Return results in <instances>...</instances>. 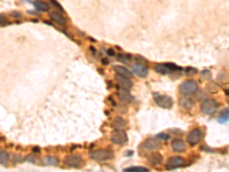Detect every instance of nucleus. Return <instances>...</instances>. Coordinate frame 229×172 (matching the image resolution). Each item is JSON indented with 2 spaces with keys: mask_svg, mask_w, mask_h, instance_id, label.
<instances>
[{
  "mask_svg": "<svg viewBox=\"0 0 229 172\" xmlns=\"http://www.w3.org/2000/svg\"><path fill=\"white\" fill-rule=\"evenodd\" d=\"M112 157V154L109 150H105V149H99V150H95V152L91 153V158L94 160L96 162H103V161H108Z\"/></svg>",
  "mask_w": 229,
  "mask_h": 172,
  "instance_id": "1",
  "label": "nucleus"
},
{
  "mask_svg": "<svg viewBox=\"0 0 229 172\" xmlns=\"http://www.w3.org/2000/svg\"><path fill=\"white\" fill-rule=\"evenodd\" d=\"M197 89H198V86H197V83L195 80H186L180 85V92L182 94H186V95L195 93Z\"/></svg>",
  "mask_w": 229,
  "mask_h": 172,
  "instance_id": "2",
  "label": "nucleus"
},
{
  "mask_svg": "<svg viewBox=\"0 0 229 172\" xmlns=\"http://www.w3.org/2000/svg\"><path fill=\"white\" fill-rule=\"evenodd\" d=\"M200 108H202V111L205 115H212L218 108V103L215 102L214 100H212V99H207V100L203 101Z\"/></svg>",
  "mask_w": 229,
  "mask_h": 172,
  "instance_id": "3",
  "label": "nucleus"
},
{
  "mask_svg": "<svg viewBox=\"0 0 229 172\" xmlns=\"http://www.w3.org/2000/svg\"><path fill=\"white\" fill-rule=\"evenodd\" d=\"M64 163L70 167H79L83 165V158L79 155H69L64 158Z\"/></svg>",
  "mask_w": 229,
  "mask_h": 172,
  "instance_id": "4",
  "label": "nucleus"
},
{
  "mask_svg": "<svg viewBox=\"0 0 229 172\" xmlns=\"http://www.w3.org/2000/svg\"><path fill=\"white\" fill-rule=\"evenodd\" d=\"M155 101H156V103H157L159 107L165 108V109L171 108L172 104H173L172 98H169L167 95H156V97H155Z\"/></svg>",
  "mask_w": 229,
  "mask_h": 172,
  "instance_id": "5",
  "label": "nucleus"
},
{
  "mask_svg": "<svg viewBox=\"0 0 229 172\" xmlns=\"http://www.w3.org/2000/svg\"><path fill=\"white\" fill-rule=\"evenodd\" d=\"M111 141L114 143H116V145H124V143L127 141V135H126V133H125L124 131L117 130V131H114V132L112 133V135H111Z\"/></svg>",
  "mask_w": 229,
  "mask_h": 172,
  "instance_id": "6",
  "label": "nucleus"
},
{
  "mask_svg": "<svg viewBox=\"0 0 229 172\" xmlns=\"http://www.w3.org/2000/svg\"><path fill=\"white\" fill-rule=\"evenodd\" d=\"M202 138H203V132H202V130H199V128H195V130H193L191 132L188 134V138H187V140H188V142L190 143V145H196V143H198L200 140H202Z\"/></svg>",
  "mask_w": 229,
  "mask_h": 172,
  "instance_id": "7",
  "label": "nucleus"
},
{
  "mask_svg": "<svg viewBox=\"0 0 229 172\" xmlns=\"http://www.w3.org/2000/svg\"><path fill=\"white\" fill-rule=\"evenodd\" d=\"M184 165V160L180 156H173V157L169 158L166 167L167 169H176V167H181Z\"/></svg>",
  "mask_w": 229,
  "mask_h": 172,
  "instance_id": "8",
  "label": "nucleus"
},
{
  "mask_svg": "<svg viewBox=\"0 0 229 172\" xmlns=\"http://www.w3.org/2000/svg\"><path fill=\"white\" fill-rule=\"evenodd\" d=\"M132 70H133V72H134L135 75H138V76H140V77H145L147 75H148V68L145 67V64H134L133 67H132Z\"/></svg>",
  "mask_w": 229,
  "mask_h": 172,
  "instance_id": "9",
  "label": "nucleus"
},
{
  "mask_svg": "<svg viewBox=\"0 0 229 172\" xmlns=\"http://www.w3.org/2000/svg\"><path fill=\"white\" fill-rule=\"evenodd\" d=\"M116 78H117L118 83L120 84V86L124 90H130L131 87H132V85H133L130 77H125V76H121V75L117 74V77H116Z\"/></svg>",
  "mask_w": 229,
  "mask_h": 172,
  "instance_id": "10",
  "label": "nucleus"
},
{
  "mask_svg": "<svg viewBox=\"0 0 229 172\" xmlns=\"http://www.w3.org/2000/svg\"><path fill=\"white\" fill-rule=\"evenodd\" d=\"M148 161L152 165H159L163 162V156L160 155L159 153H152L148 156Z\"/></svg>",
  "mask_w": 229,
  "mask_h": 172,
  "instance_id": "11",
  "label": "nucleus"
},
{
  "mask_svg": "<svg viewBox=\"0 0 229 172\" xmlns=\"http://www.w3.org/2000/svg\"><path fill=\"white\" fill-rule=\"evenodd\" d=\"M145 147L147 149L151 150V152H154V150H157L160 147V142L157 141L156 139H149V140H147L145 142Z\"/></svg>",
  "mask_w": 229,
  "mask_h": 172,
  "instance_id": "12",
  "label": "nucleus"
},
{
  "mask_svg": "<svg viewBox=\"0 0 229 172\" xmlns=\"http://www.w3.org/2000/svg\"><path fill=\"white\" fill-rule=\"evenodd\" d=\"M172 149L174 150V152H183L184 149H186V143L182 141V140H179V139H175V140H173V142H172Z\"/></svg>",
  "mask_w": 229,
  "mask_h": 172,
  "instance_id": "13",
  "label": "nucleus"
},
{
  "mask_svg": "<svg viewBox=\"0 0 229 172\" xmlns=\"http://www.w3.org/2000/svg\"><path fill=\"white\" fill-rule=\"evenodd\" d=\"M179 104L183 109H190L193 107L194 102H193V100L190 98H181L179 100Z\"/></svg>",
  "mask_w": 229,
  "mask_h": 172,
  "instance_id": "14",
  "label": "nucleus"
},
{
  "mask_svg": "<svg viewBox=\"0 0 229 172\" xmlns=\"http://www.w3.org/2000/svg\"><path fill=\"white\" fill-rule=\"evenodd\" d=\"M114 70H116V72L118 75H121V76H125V77H130L131 78V76H132V72H131L130 70H127L123 65H116Z\"/></svg>",
  "mask_w": 229,
  "mask_h": 172,
  "instance_id": "15",
  "label": "nucleus"
},
{
  "mask_svg": "<svg viewBox=\"0 0 229 172\" xmlns=\"http://www.w3.org/2000/svg\"><path fill=\"white\" fill-rule=\"evenodd\" d=\"M50 19L61 25H64L65 23H67V20H65L64 17H63L62 15L57 14V13H52V14H50Z\"/></svg>",
  "mask_w": 229,
  "mask_h": 172,
  "instance_id": "16",
  "label": "nucleus"
},
{
  "mask_svg": "<svg viewBox=\"0 0 229 172\" xmlns=\"http://www.w3.org/2000/svg\"><path fill=\"white\" fill-rule=\"evenodd\" d=\"M155 70H156L158 74H162V75H167L171 72L169 67L167 64H158V65H156Z\"/></svg>",
  "mask_w": 229,
  "mask_h": 172,
  "instance_id": "17",
  "label": "nucleus"
},
{
  "mask_svg": "<svg viewBox=\"0 0 229 172\" xmlns=\"http://www.w3.org/2000/svg\"><path fill=\"white\" fill-rule=\"evenodd\" d=\"M35 7L37 10H39V12H48L50 10V6L47 5L46 2H44V1H36L35 2Z\"/></svg>",
  "mask_w": 229,
  "mask_h": 172,
  "instance_id": "18",
  "label": "nucleus"
},
{
  "mask_svg": "<svg viewBox=\"0 0 229 172\" xmlns=\"http://www.w3.org/2000/svg\"><path fill=\"white\" fill-rule=\"evenodd\" d=\"M118 95H119V98L121 101H124V102H127V101H131L132 100V97L130 95V93H128V90H121V91H119L118 92Z\"/></svg>",
  "mask_w": 229,
  "mask_h": 172,
  "instance_id": "19",
  "label": "nucleus"
},
{
  "mask_svg": "<svg viewBox=\"0 0 229 172\" xmlns=\"http://www.w3.org/2000/svg\"><path fill=\"white\" fill-rule=\"evenodd\" d=\"M44 163L46 165H53V167H56L59 165V160L56 157H53V156H46L44 158Z\"/></svg>",
  "mask_w": 229,
  "mask_h": 172,
  "instance_id": "20",
  "label": "nucleus"
},
{
  "mask_svg": "<svg viewBox=\"0 0 229 172\" xmlns=\"http://www.w3.org/2000/svg\"><path fill=\"white\" fill-rule=\"evenodd\" d=\"M125 125H126V121H125L124 118H121V117L114 118V128H116L117 130H120L121 128H124Z\"/></svg>",
  "mask_w": 229,
  "mask_h": 172,
  "instance_id": "21",
  "label": "nucleus"
},
{
  "mask_svg": "<svg viewBox=\"0 0 229 172\" xmlns=\"http://www.w3.org/2000/svg\"><path fill=\"white\" fill-rule=\"evenodd\" d=\"M124 171H126V172H131V171H134V172H148L149 170H148L147 167H127V169H125Z\"/></svg>",
  "mask_w": 229,
  "mask_h": 172,
  "instance_id": "22",
  "label": "nucleus"
},
{
  "mask_svg": "<svg viewBox=\"0 0 229 172\" xmlns=\"http://www.w3.org/2000/svg\"><path fill=\"white\" fill-rule=\"evenodd\" d=\"M200 79H202V80H210V79H212V74H211V71L207 70V69L203 70V71L200 72Z\"/></svg>",
  "mask_w": 229,
  "mask_h": 172,
  "instance_id": "23",
  "label": "nucleus"
},
{
  "mask_svg": "<svg viewBox=\"0 0 229 172\" xmlns=\"http://www.w3.org/2000/svg\"><path fill=\"white\" fill-rule=\"evenodd\" d=\"M8 160H9V155H8V153L7 152H0V164H7V162H8Z\"/></svg>",
  "mask_w": 229,
  "mask_h": 172,
  "instance_id": "24",
  "label": "nucleus"
},
{
  "mask_svg": "<svg viewBox=\"0 0 229 172\" xmlns=\"http://www.w3.org/2000/svg\"><path fill=\"white\" fill-rule=\"evenodd\" d=\"M118 60L121 61V62H126V63H127V62H130L131 61V56L130 55H126V54H121L118 56Z\"/></svg>",
  "mask_w": 229,
  "mask_h": 172,
  "instance_id": "25",
  "label": "nucleus"
},
{
  "mask_svg": "<svg viewBox=\"0 0 229 172\" xmlns=\"http://www.w3.org/2000/svg\"><path fill=\"white\" fill-rule=\"evenodd\" d=\"M157 138L160 139V140H169V134H166V133H159V134H157Z\"/></svg>",
  "mask_w": 229,
  "mask_h": 172,
  "instance_id": "26",
  "label": "nucleus"
},
{
  "mask_svg": "<svg viewBox=\"0 0 229 172\" xmlns=\"http://www.w3.org/2000/svg\"><path fill=\"white\" fill-rule=\"evenodd\" d=\"M25 160H26L28 162H31V163H37V162H38V158L36 157L35 155H29V156L25 158Z\"/></svg>",
  "mask_w": 229,
  "mask_h": 172,
  "instance_id": "27",
  "label": "nucleus"
},
{
  "mask_svg": "<svg viewBox=\"0 0 229 172\" xmlns=\"http://www.w3.org/2000/svg\"><path fill=\"white\" fill-rule=\"evenodd\" d=\"M7 23H8V21H7L5 15L0 14V25H6Z\"/></svg>",
  "mask_w": 229,
  "mask_h": 172,
  "instance_id": "28",
  "label": "nucleus"
},
{
  "mask_svg": "<svg viewBox=\"0 0 229 172\" xmlns=\"http://www.w3.org/2000/svg\"><path fill=\"white\" fill-rule=\"evenodd\" d=\"M50 2H52V4H53V5H54L55 7H56V8H59L60 10H63V8H62V6H61L60 4H59V2L56 1V0H50Z\"/></svg>",
  "mask_w": 229,
  "mask_h": 172,
  "instance_id": "29",
  "label": "nucleus"
},
{
  "mask_svg": "<svg viewBox=\"0 0 229 172\" xmlns=\"http://www.w3.org/2000/svg\"><path fill=\"white\" fill-rule=\"evenodd\" d=\"M108 54H109V55H114V51H112V49H109V51H108Z\"/></svg>",
  "mask_w": 229,
  "mask_h": 172,
  "instance_id": "30",
  "label": "nucleus"
},
{
  "mask_svg": "<svg viewBox=\"0 0 229 172\" xmlns=\"http://www.w3.org/2000/svg\"><path fill=\"white\" fill-rule=\"evenodd\" d=\"M12 15H13V16H15V17H20V14H19V13H13Z\"/></svg>",
  "mask_w": 229,
  "mask_h": 172,
  "instance_id": "31",
  "label": "nucleus"
}]
</instances>
